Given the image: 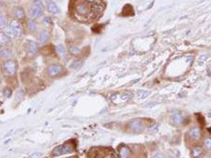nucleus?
<instances>
[{
  "instance_id": "1",
  "label": "nucleus",
  "mask_w": 211,
  "mask_h": 158,
  "mask_svg": "<svg viewBox=\"0 0 211 158\" xmlns=\"http://www.w3.org/2000/svg\"><path fill=\"white\" fill-rule=\"evenodd\" d=\"M102 10V3L100 0H78L74 9L75 18L81 22L93 19Z\"/></svg>"
},
{
  "instance_id": "2",
  "label": "nucleus",
  "mask_w": 211,
  "mask_h": 158,
  "mask_svg": "<svg viewBox=\"0 0 211 158\" xmlns=\"http://www.w3.org/2000/svg\"><path fill=\"white\" fill-rule=\"evenodd\" d=\"M74 144L73 142H67L65 144L57 146L52 152L53 156H61L67 153H71L74 150Z\"/></svg>"
},
{
  "instance_id": "3",
  "label": "nucleus",
  "mask_w": 211,
  "mask_h": 158,
  "mask_svg": "<svg viewBox=\"0 0 211 158\" xmlns=\"http://www.w3.org/2000/svg\"><path fill=\"white\" fill-rule=\"evenodd\" d=\"M132 97V95L128 93H116L112 94L110 97L112 102L116 105H123L128 102Z\"/></svg>"
},
{
  "instance_id": "4",
  "label": "nucleus",
  "mask_w": 211,
  "mask_h": 158,
  "mask_svg": "<svg viewBox=\"0 0 211 158\" xmlns=\"http://www.w3.org/2000/svg\"><path fill=\"white\" fill-rule=\"evenodd\" d=\"M44 6L40 0H34L33 6L30 8L29 15L33 18H40L43 14Z\"/></svg>"
},
{
  "instance_id": "5",
  "label": "nucleus",
  "mask_w": 211,
  "mask_h": 158,
  "mask_svg": "<svg viewBox=\"0 0 211 158\" xmlns=\"http://www.w3.org/2000/svg\"><path fill=\"white\" fill-rule=\"evenodd\" d=\"M17 70V64L13 60H8L2 64V71L4 74L13 76Z\"/></svg>"
},
{
  "instance_id": "6",
  "label": "nucleus",
  "mask_w": 211,
  "mask_h": 158,
  "mask_svg": "<svg viewBox=\"0 0 211 158\" xmlns=\"http://www.w3.org/2000/svg\"><path fill=\"white\" fill-rule=\"evenodd\" d=\"M129 127H130V129L132 130L133 132L139 133L142 131V130L144 128V125H143L141 119L135 118V119H133L129 123Z\"/></svg>"
},
{
  "instance_id": "7",
  "label": "nucleus",
  "mask_w": 211,
  "mask_h": 158,
  "mask_svg": "<svg viewBox=\"0 0 211 158\" xmlns=\"http://www.w3.org/2000/svg\"><path fill=\"white\" fill-rule=\"evenodd\" d=\"M62 72H63V67L61 66L56 65V64L49 66L47 68V73L50 76H52V77L61 74Z\"/></svg>"
},
{
  "instance_id": "8",
  "label": "nucleus",
  "mask_w": 211,
  "mask_h": 158,
  "mask_svg": "<svg viewBox=\"0 0 211 158\" xmlns=\"http://www.w3.org/2000/svg\"><path fill=\"white\" fill-rule=\"evenodd\" d=\"M188 136L189 138L194 141H198L202 137V131L200 130V128L199 127H193L191 130H189L188 132Z\"/></svg>"
},
{
  "instance_id": "9",
  "label": "nucleus",
  "mask_w": 211,
  "mask_h": 158,
  "mask_svg": "<svg viewBox=\"0 0 211 158\" xmlns=\"http://www.w3.org/2000/svg\"><path fill=\"white\" fill-rule=\"evenodd\" d=\"M10 27L11 28L12 30L14 31L16 36H20L22 35V27H21L20 24L18 23L17 21H15V20H12L10 23Z\"/></svg>"
},
{
  "instance_id": "10",
  "label": "nucleus",
  "mask_w": 211,
  "mask_h": 158,
  "mask_svg": "<svg viewBox=\"0 0 211 158\" xmlns=\"http://www.w3.org/2000/svg\"><path fill=\"white\" fill-rule=\"evenodd\" d=\"M203 149L201 146H195L192 149V156L193 158H199L203 154Z\"/></svg>"
},
{
  "instance_id": "11",
  "label": "nucleus",
  "mask_w": 211,
  "mask_h": 158,
  "mask_svg": "<svg viewBox=\"0 0 211 158\" xmlns=\"http://www.w3.org/2000/svg\"><path fill=\"white\" fill-rule=\"evenodd\" d=\"M119 155L120 158H129L130 156V150L127 146H122L119 151Z\"/></svg>"
},
{
  "instance_id": "12",
  "label": "nucleus",
  "mask_w": 211,
  "mask_h": 158,
  "mask_svg": "<svg viewBox=\"0 0 211 158\" xmlns=\"http://www.w3.org/2000/svg\"><path fill=\"white\" fill-rule=\"evenodd\" d=\"M47 9L51 12V14H58L59 13V8L58 7L57 5L51 0H48L47 1Z\"/></svg>"
},
{
  "instance_id": "13",
  "label": "nucleus",
  "mask_w": 211,
  "mask_h": 158,
  "mask_svg": "<svg viewBox=\"0 0 211 158\" xmlns=\"http://www.w3.org/2000/svg\"><path fill=\"white\" fill-rule=\"evenodd\" d=\"M37 51V44L33 41H30L28 44V53L30 55H35Z\"/></svg>"
},
{
  "instance_id": "14",
  "label": "nucleus",
  "mask_w": 211,
  "mask_h": 158,
  "mask_svg": "<svg viewBox=\"0 0 211 158\" xmlns=\"http://www.w3.org/2000/svg\"><path fill=\"white\" fill-rule=\"evenodd\" d=\"M2 33L5 34V35H6L7 37L10 38V39H11V38H14L16 36L15 33H14V31L12 30V29L10 27V26H6V27H4L3 29H2Z\"/></svg>"
},
{
  "instance_id": "15",
  "label": "nucleus",
  "mask_w": 211,
  "mask_h": 158,
  "mask_svg": "<svg viewBox=\"0 0 211 158\" xmlns=\"http://www.w3.org/2000/svg\"><path fill=\"white\" fill-rule=\"evenodd\" d=\"M49 37H50L49 33H48L47 32L43 31V32H42L41 33H40V35L39 39H38V41H39V43H46L47 40H48Z\"/></svg>"
},
{
  "instance_id": "16",
  "label": "nucleus",
  "mask_w": 211,
  "mask_h": 158,
  "mask_svg": "<svg viewBox=\"0 0 211 158\" xmlns=\"http://www.w3.org/2000/svg\"><path fill=\"white\" fill-rule=\"evenodd\" d=\"M172 120H173V122L175 123V124L179 125L183 122L184 118H183L182 115L180 114V112H176V113H174L173 115H172Z\"/></svg>"
},
{
  "instance_id": "17",
  "label": "nucleus",
  "mask_w": 211,
  "mask_h": 158,
  "mask_svg": "<svg viewBox=\"0 0 211 158\" xmlns=\"http://www.w3.org/2000/svg\"><path fill=\"white\" fill-rule=\"evenodd\" d=\"M0 54H1V56L2 58H4V59H8V58L11 57L12 55L11 51L8 49V48H2L1 50V51H0Z\"/></svg>"
},
{
  "instance_id": "18",
  "label": "nucleus",
  "mask_w": 211,
  "mask_h": 158,
  "mask_svg": "<svg viewBox=\"0 0 211 158\" xmlns=\"http://www.w3.org/2000/svg\"><path fill=\"white\" fill-rule=\"evenodd\" d=\"M81 65H82V61L81 59H76L71 64V68L73 70H77L79 69Z\"/></svg>"
},
{
  "instance_id": "19",
  "label": "nucleus",
  "mask_w": 211,
  "mask_h": 158,
  "mask_svg": "<svg viewBox=\"0 0 211 158\" xmlns=\"http://www.w3.org/2000/svg\"><path fill=\"white\" fill-rule=\"evenodd\" d=\"M14 14H15L16 18H18V19H22L25 16V13H24V10H22V8H17L14 11Z\"/></svg>"
},
{
  "instance_id": "20",
  "label": "nucleus",
  "mask_w": 211,
  "mask_h": 158,
  "mask_svg": "<svg viewBox=\"0 0 211 158\" xmlns=\"http://www.w3.org/2000/svg\"><path fill=\"white\" fill-rule=\"evenodd\" d=\"M150 95V92L146 90H139L137 92V97L140 99H144Z\"/></svg>"
},
{
  "instance_id": "21",
  "label": "nucleus",
  "mask_w": 211,
  "mask_h": 158,
  "mask_svg": "<svg viewBox=\"0 0 211 158\" xmlns=\"http://www.w3.org/2000/svg\"><path fill=\"white\" fill-rule=\"evenodd\" d=\"M9 41H10V38L7 37L4 33H1V35H0V43H1V45H5V44L9 43Z\"/></svg>"
},
{
  "instance_id": "22",
  "label": "nucleus",
  "mask_w": 211,
  "mask_h": 158,
  "mask_svg": "<svg viewBox=\"0 0 211 158\" xmlns=\"http://www.w3.org/2000/svg\"><path fill=\"white\" fill-rule=\"evenodd\" d=\"M56 50H57L58 53H59L60 55H62V56L65 55L66 50H65V47H64V46L63 45H62V44L58 45L57 47H56Z\"/></svg>"
},
{
  "instance_id": "23",
  "label": "nucleus",
  "mask_w": 211,
  "mask_h": 158,
  "mask_svg": "<svg viewBox=\"0 0 211 158\" xmlns=\"http://www.w3.org/2000/svg\"><path fill=\"white\" fill-rule=\"evenodd\" d=\"M28 27H29V29L30 31H35L36 27L35 22H33V21H29V23H28Z\"/></svg>"
},
{
  "instance_id": "24",
  "label": "nucleus",
  "mask_w": 211,
  "mask_h": 158,
  "mask_svg": "<svg viewBox=\"0 0 211 158\" xmlns=\"http://www.w3.org/2000/svg\"><path fill=\"white\" fill-rule=\"evenodd\" d=\"M70 51H71V54H73V55H78L79 52H80V49H79L78 47L72 46V47L70 48Z\"/></svg>"
},
{
  "instance_id": "25",
  "label": "nucleus",
  "mask_w": 211,
  "mask_h": 158,
  "mask_svg": "<svg viewBox=\"0 0 211 158\" xmlns=\"http://www.w3.org/2000/svg\"><path fill=\"white\" fill-rule=\"evenodd\" d=\"M204 144H205V146L206 147L207 149L211 150V138H206L205 141H204Z\"/></svg>"
},
{
  "instance_id": "26",
  "label": "nucleus",
  "mask_w": 211,
  "mask_h": 158,
  "mask_svg": "<svg viewBox=\"0 0 211 158\" xmlns=\"http://www.w3.org/2000/svg\"><path fill=\"white\" fill-rule=\"evenodd\" d=\"M209 57V54H202V55H200L199 58V61L200 63H201V62H205L206 60H207V59Z\"/></svg>"
},
{
  "instance_id": "27",
  "label": "nucleus",
  "mask_w": 211,
  "mask_h": 158,
  "mask_svg": "<svg viewBox=\"0 0 211 158\" xmlns=\"http://www.w3.org/2000/svg\"><path fill=\"white\" fill-rule=\"evenodd\" d=\"M10 95H11V90H10V89H8V88H6V89H4L3 90V96L6 98H8V97H10Z\"/></svg>"
},
{
  "instance_id": "28",
  "label": "nucleus",
  "mask_w": 211,
  "mask_h": 158,
  "mask_svg": "<svg viewBox=\"0 0 211 158\" xmlns=\"http://www.w3.org/2000/svg\"><path fill=\"white\" fill-rule=\"evenodd\" d=\"M158 128H159L158 124H154L149 128V131H150V132H157L158 130Z\"/></svg>"
},
{
  "instance_id": "29",
  "label": "nucleus",
  "mask_w": 211,
  "mask_h": 158,
  "mask_svg": "<svg viewBox=\"0 0 211 158\" xmlns=\"http://www.w3.org/2000/svg\"><path fill=\"white\" fill-rule=\"evenodd\" d=\"M6 25V21H5V18H4L3 15L0 16V26L2 28H4Z\"/></svg>"
},
{
  "instance_id": "30",
  "label": "nucleus",
  "mask_w": 211,
  "mask_h": 158,
  "mask_svg": "<svg viewBox=\"0 0 211 158\" xmlns=\"http://www.w3.org/2000/svg\"><path fill=\"white\" fill-rule=\"evenodd\" d=\"M41 156V153H34L33 154H32L30 156V158H40Z\"/></svg>"
},
{
  "instance_id": "31",
  "label": "nucleus",
  "mask_w": 211,
  "mask_h": 158,
  "mask_svg": "<svg viewBox=\"0 0 211 158\" xmlns=\"http://www.w3.org/2000/svg\"><path fill=\"white\" fill-rule=\"evenodd\" d=\"M164 156H163V154L161 153H155L154 155V156H152V158H163Z\"/></svg>"
},
{
  "instance_id": "32",
  "label": "nucleus",
  "mask_w": 211,
  "mask_h": 158,
  "mask_svg": "<svg viewBox=\"0 0 211 158\" xmlns=\"http://www.w3.org/2000/svg\"><path fill=\"white\" fill-rule=\"evenodd\" d=\"M199 158H211V157L209 156H208V155H205V156H202L201 157H199Z\"/></svg>"
},
{
  "instance_id": "33",
  "label": "nucleus",
  "mask_w": 211,
  "mask_h": 158,
  "mask_svg": "<svg viewBox=\"0 0 211 158\" xmlns=\"http://www.w3.org/2000/svg\"><path fill=\"white\" fill-rule=\"evenodd\" d=\"M168 158H175V157H174V156H168Z\"/></svg>"
},
{
  "instance_id": "34",
  "label": "nucleus",
  "mask_w": 211,
  "mask_h": 158,
  "mask_svg": "<svg viewBox=\"0 0 211 158\" xmlns=\"http://www.w3.org/2000/svg\"><path fill=\"white\" fill-rule=\"evenodd\" d=\"M208 130H209V132L210 133V134H211V127H210V128H209V129H208Z\"/></svg>"
}]
</instances>
